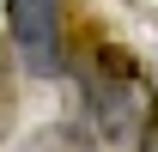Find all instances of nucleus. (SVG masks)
Listing matches in <instances>:
<instances>
[{"label":"nucleus","mask_w":158,"mask_h":152,"mask_svg":"<svg viewBox=\"0 0 158 152\" xmlns=\"http://www.w3.org/2000/svg\"><path fill=\"white\" fill-rule=\"evenodd\" d=\"M6 37L19 49L24 73L55 79L61 73V0H6Z\"/></svg>","instance_id":"f257e3e1"}]
</instances>
